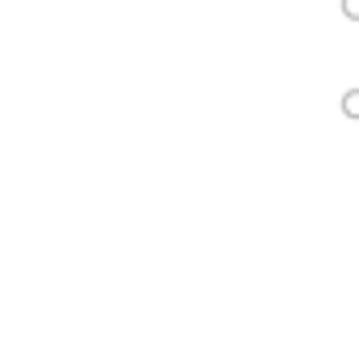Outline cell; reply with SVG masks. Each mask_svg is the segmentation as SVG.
Here are the masks:
<instances>
[{"instance_id": "7a4b0ae2", "label": "cell", "mask_w": 359, "mask_h": 351, "mask_svg": "<svg viewBox=\"0 0 359 351\" xmlns=\"http://www.w3.org/2000/svg\"><path fill=\"white\" fill-rule=\"evenodd\" d=\"M342 9H346V18H359V0H342Z\"/></svg>"}, {"instance_id": "6da1fadb", "label": "cell", "mask_w": 359, "mask_h": 351, "mask_svg": "<svg viewBox=\"0 0 359 351\" xmlns=\"http://www.w3.org/2000/svg\"><path fill=\"white\" fill-rule=\"evenodd\" d=\"M342 110H346L351 119H359V89H351V93L342 98Z\"/></svg>"}]
</instances>
